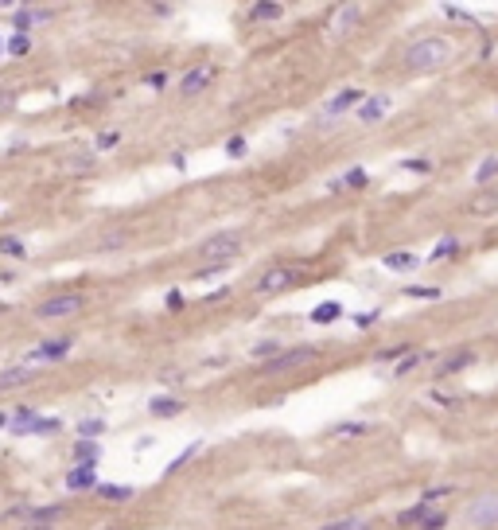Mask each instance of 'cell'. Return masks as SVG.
I'll return each instance as SVG.
<instances>
[{
    "instance_id": "cell-45",
    "label": "cell",
    "mask_w": 498,
    "mask_h": 530,
    "mask_svg": "<svg viewBox=\"0 0 498 530\" xmlns=\"http://www.w3.org/2000/svg\"><path fill=\"white\" fill-rule=\"evenodd\" d=\"M117 132H102V137H97V152H105V148H113V145H117Z\"/></svg>"
},
{
    "instance_id": "cell-18",
    "label": "cell",
    "mask_w": 498,
    "mask_h": 530,
    "mask_svg": "<svg viewBox=\"0 0 498 530\" xmlns=\"http://www.w3.org/2000/svg\"><path fill=\"white\" fill-rule=\"evenodd\" d=\"M467 211H471V214H479V219H491V214H498V192L475 195V199L467 203Z\"/></svg>"
},
{
    "instance_id": "cell-22",
    "label": "cell",
    "mask_w": 498,
    "mask_h": 530,
    "mask_svg": "<svg viewBox=\"0 0 498 530\" xmlns=\"http://www.w3.org/2000/svg\"><path fill=\"white\" fill-rule=\"evenodd\" d=\"M0 254H4V258H16V261H23V258H28V246H23L16 234H4V238H0Z\"/></svg>"
},
{
    "instance_id": "cell-26",
    "label": "cell",
    "mask_w": 498,
    "mask_h": 530,
    "mask_svg": "<svg viewBox=\"0 0 498 530\" xmlns=\"http://www.w3.org/2000/svg\"><path fill=\"white\" fill-rule=\"evenodd\" d=\"M97 492H102V499H110V503H124L132 495V487H124V484H97Z\"/></svg>"
},
{
    "instance_id": "cell-35",
    "label": "cell",
    "mask_w": 498,
    "mask_h": 530,
    "mask_svg": "<svg viewBox=\"0 0 498 530\" xmlns=\"http://www.w3.org/2000/svg\"><path fill=\"white\" fill-rule=\"evenodd\" d=\"M444 526H447V515H444V511H428V515L420 519L417 530H444Z\"/></svg>"
},
{
    "instance_id": "cell-39",
    "label": "cell",
    "mask_w": 498,
    "mask_h": 530,
    "mask_svg": "<svg viewBox=\"0 0 498 530\" xmlns=\"http://www.w3.org/2000/svg\"><path fill=\"white\" fill-rule=\"evenodd\" d=\"M124 238H129L124 230H113V234H105L102 242H97V250H121V242H124Z\"/></svg>"
},
{
    "instance_id": "cell-10",
    "label": "cell",
    "mask_w": 498,
    "mask_h": 530,
    "mask_svg": "<svg viewBox=\"0 0 498 530\" xmlns=\"http://www.w3.org/2000/svg\"><path fill=\"white\" fill-rule=\"evenodd\" d=\"M51 16H55V8H16V12H12V28H16V36H28L31 28L47 24Z\"/></svg>"
},
{
    "instance_id": "cell-12",
    "label": "cell",
    "mask_w": 498,
    "mask_h": 530,
    "mask_svg": "<svg viewBox=\"0 0 498 530\" xmlns=\"http://www.w3.org/2000/svg\"><path fill=\"white\" fill-rule=\"evenodd\" d=\"M475 359H479L475 351H455V355H447V359H440L436 375H440V378H447V375H460V370L475 367Z\"/></svg>"
},
{
    "instance_id": "cell-50",
    "label": "cell",
    "mask_w": 498,
    "mask_h": 530,
    "mask_svg": "<svg viewBox=\"0 0 498 530\" xmlns=\"http://www.w3.org/2000/svg\"><path fill=\"white\" fill-rule=\"evenodd\" d=\"M374 320H378V312H366V316H354V324H359V328H370Z\"/></svg>"
},
{
    "instance_id": "cell-48",
    "label": "cell",
    "mask_w": 498,
    "mask_h": 530,
    "mask_svg": "<svg viewBox=\"0 0 498 530\" xmlns=\"http://www.w3.org/2000/svg\"><path fill=\"white\" fill-rule=\"evenodd\" d=\"M444 16H452V20H471L463 8H455V4H444Z\"/></svg>"
},
{
    "instance_id": "cell-33",
    "label": "cell",
    "mask_w": 498,
    "mask_h": 530,
    "mask_svg": "<svg viewBox=\"0 0 498 530\" xmlns=\"http://www.w3.org/2000/svg\"><path fill=\"white\" fill-rule=\"evenodd\" d=\"M455 250H460V242H455V238H440V242H436V250L428 254V261H444L447 254H455Z\"/></svg>"
},
{
    "instance_id": "cell-46",
    "label": "cell",
    "mask_w": 498,
    "mask_h": 530,
    "mask_svg": "<svg viewBox=\"0 0 498 530\" xmlns=\"http://www.w3.org/2000/svg\"><path fill=\"white\" fill-rule=\"evenodd\" d=\"M148 86H152V90H164V86H168V74H164V71L148 74Z\"/></svg>"
},
{
    "instance_id": "cell-41",
    "label": "cell",
    "mask_w": 498,
    "mask_h": 530,
    "mask_svg": "<svg viewBox=\"0 0 498 530\" xmlns=\"http://www.w3.org/2000/svg\"><path fill=\"white\" fill-rule=\"evenodd\" d=\"M366 523H359V519H335V523H327L323 530H362Z\"/></svg>"
},
{
    "instance_id": "cell-40",
    "label": "cell",
    "mask_w": 498,
    "mask_h": 530,
    "mask_svg": "<svg viewBox=\"0 0 498 530\" xmlns=\"http://www.w3.org/2000/svg\"><path fill=\"white\" fill-rule=\"evenodd\" d=\"M405 355H409V347H386V351H378V363H401Z\"/></svg>"
},
{
    "instance_id": "cell-44",
    "label": "cell",
    "mask_w": 498,
    "mask_h": 530,
    "mask_svg": "<svg viewBox=\"0 0 498 530\" xmlns=\"http://www.w3.org/2000/svg\"><path fill=\"white\" fill-rule=\"evenodd\" d=\"M401 168L405 172H420V176H425V172H433V164H428V160H401Z\"/></svg>"
},
{
    "instance_id": "cell-5",
    "label": "cell",
    "mask_w": 498,
    "mask_h": 530,
    "mask_svg": "<svg viewBox=\"0 0 498 530\" xmlns=\"http://www.w3.org/2000/svg\"><path fill=\"white\" fill-rule=\"evenodd\" d=\"M315 359H319L315 347H292V351L272 355V359L265 363V375H288V370H300V367H308V363H315Z\"/></svg>"
},
{
    "instance_id": "cell-1",
    "label": "cell",
    "mask_w": 498,
    "mask_h": 530,
    "mask_svg": "<svg viewBox=\"0 0 498 530\" xmlns=\"http://www.w3.org/2000/svg\"><path fill=\"white\" fill-rule=\"evenodd\" d=\"M447 63H452V43L440 39V36H425L405 51V66H409L413 74H433Z\"/></svg>"
},
{
    "instance_id": "cell-37",
    "label": "cell",
    "mask_w": 498,
    "mask_h": 530,
    "mask_svg": "<svg viewBox=\"0 0 498 530\" xmlns=\"http://www.w3.org/2000/svg\"><path fill=\"white\" fill-rule=\"evenodd\" d=\"M253 16H257V20H280L285 8H280V4H253Z\"/></svg>"
},
{
    "instance_id": "cell-14",
    "label": "cell",
    "mask_w": 498,
    "mask_h": 530,
    "mask_svg": "<svg viewBox=\"0 0 498 530\" xmlns=\"http://www.w3.org/2000/svg\"><path fill=\"white\" fill-rule=\"evenodd\" d=\"M39 370L36 367H12V370H0V390H16V386H28L36 383Z\"/></svg>"
},
{
    "instance_id": "cell-19",
    "label": "cell",
    "mask_w": 498,
    "mask_h": 530,
    "mask_svg": "<svg viewBox=\"0 0 498 530\" xmlns=\"http://www.w3.org/2000/svg\"><path fill=\"white\" fill-rule=\"evenodd\" d=\"M420 258L417 254H409V250H397V254H386V269H393V273H409V269H417Z\"/></svg>"
},
{
    "instance_id": "cell-16",
    "label": "cell",
    "mask_w": 498,
    "mask_h": 530,
    "mask_svg": "<svg viewBox=\"0 0 498 530\" xmlns=\"http://www.w3.org/2000/svg\"><path fill=\"white\" fill-rule=\"evenodd\" d=\"M66 487H70V492H94V487H97V472L78 464V468L66 472Z\"/></svg>"
},
{
    "instance_id": "cell-34",
    "label": "cell",
    "mask_w": 498,
    "mask_h": 530,
    "mask_svg": "<svg viewBox=\"0 0 498 530\" xmlns=\"http://www.w3.org/2000/svg\"><path fill=\"white\" fill-rule=\"evenodd\" d=\"M31 51V39L28 36H16V31H12V36H8V55H16V59H20V55H28Z\"/></svg>"
},
{
    "instance_id": "cell-42",
    "label": "cell",
    "mask_w": 498,
    "mask_h": 530,
    "mask_svg": "<svg viewBox=\"0 0 498 530\" xmlns=\"http://www.w3.org/2000/svg\"><path fill=\"white\" fill-rule=\"evenodd\" d=\"M444 495H455V492H452V487H433V492L420 495V503H428V507H433V503H440Z\"/></svg>"
},
{
    "instance_id": "cell-31",
    "label": "cell",
    "mask_w": 498,
    "mask_h": 530,
    "mask_svg": "<svg viewBox=\"0 0 498 530\" xmlns=\"http://www.w3.org/2000/svg\"><path fill=\"white\" fill-rule=\"evenodd\" d=\"M331 433L335 437H359V433H366V421H339V425H331Z\"/></svg>"
},
{
    "instance_id": "cell-11",
    "label": "cell",
    "mask_w": 498,
    "mask_h": 530,
    "mask_svg": "<svg viewBox=\"0 0 498 530\" xmlns=\"http://www.w3.org/2000/svg\"><path fill=\"white\" fill-rule=\"evenodd\" d=\"M362 98H366V94H362V90H354V86L339 90V94H335V98H331V102H327V110H323V121H327V125H331V121H335V118H343V113L351 110V105H354V110H359V102H362Z\"/></svg>"
},
{
    "instance_id": "cell-51",
    "label": "cell",
    "mask_w": 498,
    "mask_h": 530,
    "mask_svg": "<svg viewBox=\"0 0 498 530\" xmlns=\"http://www.w3.org/2000/svg\"><path fill=\"white\" fill-rule=\"evenodd\" d=\"M179 304H184V296H179V293H168V308L179 312Z\"/></svg>"
},
{
    "instance_id": "cell-23",
    "label": "cell",
    "mask_w": 498,
    "mask_h": 530,
    "mask_svg": "<svg viewBox=\"0 0 498 530\" xmlns=\"http://www.w3.org/2000/svg\"><path fill=\"white\" fill-rule=\"evenodd\" d=\"M28 519H31V507H28V503H12V507H4V515H0V523H16V526H23V523H28Z\"/></svg>"
},
{
    "instance_id": "cell-25",
    "label": "cell",
    "mask_w": 498,
    "mask_h": 530,
    "mask_svg": "<svg viewBox=\"0 0 498 530\" xmlns=\"http://www.w3.org/2000/svg\"><path fill=\"white\" fill-rule=\"evenodd\" d=\"M428 511H433V507H428V503H413L409 511H401V515H397V523H401V526H413V530H417V526H420V519H425Z\"/></svg>"
},
{
    "instance_id": "cell-2",
    "label": "cell",
    "mask_w": 498,
    "mask_h": 530,
    "mask_svg": "<svg viewBox=\"0 0 498 530\" xmlns=\"http://www.w3.org/2000/svg\"><path fill=\"white\" fill-rule=\"evenodd\" d=\"M198 254H203V265H230L238 254H242V234H238V230L211 234V238H203Z\"/></svg>"
},
{
    "instance_id": "cell-30",
    "label": "cell",
    "mask_w": 498,
    "mask_h": 530,
    "mask_svg": "<svg viewBox=\"0 0 498 530\" xmlns=\"http://www.w3.org/2000/svg\"><path fill=\"white\" fill-rule=\"evenodd\" d=\"M59 429H63L59 417H43V413H39V421H36V429H31V437H51V433H59Z\"/></svg>"
},
{
    "instance_id": "cell-38",
    "label": "cell",
    "mask_w": 498,
    "mask_h": 530,
    "mask_svg": "<svg viewBox=\"0 0 498 530\" xmlns=\"http://www.w3.org/2000/svg\"><path fill=\"white\" fill-rule=\"evenodd\" d=\"M272 355H280V347L272 343V339H265V343H253V359H265V363H269Z\"/></svg>"
},
{
    "instance_id": "cell-47",
    "label": "cell",
    "mask_w": 498,
    "mask_h": 530,
    "mask_svg": "<svg viewBox=\"0 0 498 530\" xmlns=\"http://www.w3.org/2000/svg\"><path fill=\"white\" fill-rule=\"evenodd\" d=\"M16 102V90L12 86H0V110H4V105H12Z\"/></svg>"
},
{
    "instance_id": "cell-32",
    "label": "cell",
    "mask_w": 498,
    "mask_h": 530,
    "mask_svg": "<svg viewBox=\"0 0 498 530\" xmlns=\"http://www.w3.org/2000/svg\"><path fill=\"white\" fill-rule=\"evenodd\" d=\"M195 452H203V441H195V445H187V449H184V452H179V457H176V460H171V464H168V472H164V476H171V472H179V468H184V464L191 460V457H195Z\"/></svg>"
},
{
    "instance_id": "cell-8",
    "label": "cell",
    "mask_w": 498,
    "mask_h": 530,
    "mask_svg": "<svg viewBox=\"0 0 498 530\" xmlns=\"http://www.w3.org/2000/svg\"><path fill=\"white\" fill-rule=\"evenodd\" d=\"M70 347H74V336H59V339H47V343L31 347L28 359L31 363H55V359H66V355H70Z\"/></svg>"
},
{
    "instance_id": "cell-43",
    "label": "cell",
    "mask_w": 498,
    "mask_h": 530,
    "mask_svg": "<svg viewBox=\"0 0 498 530\" xmlns=\"http://www.w3.org/2000/svg\"><path fill=\"white\" fill-rule=\"evenodd\" d=\"M226 156H245V137H230L226 140Z\"/></svg>"
},
{
    "instance_id": "cell-6",
    "label": "cell",
    "mask_w": 498,
    "mask_h": 530,
    "mask_svg": "<svg viewBox=\"0 0 498 530\" xmlns=\"http://www.w3.org/2000/svg\"><path fill=\"white\" fill-rule=\"evenodd\" d=\"M362 16H366V8H362V4H343V8L335 12V20H331V31H327V39H331V43L346 39V36H351V31L362 24Z\"/></svg>"
},
{
    "instance_id": "cell-49",
    "label": "cell",
    "mask_w": 498,
    "mask_h": 530,
    "mask_svg": "<svg viewBox=\"0 0 498 530\" xmlns=\"http://www.w3.org/2000/svg\"><path fill=\"white\" fill-rule=\"evenodd\" d=\"M152 16H160V20H164V16H176V8H171V4H156Z\"/></svg>"
},
{
    "instance_id": "cell-28",
    "label": "cell",
    "mask_w": 498,
    "mask_h": 530,
    "mask_svg": "<svg viewBox=\"0 0 498 530\" xmlns=\"http://www.w3.org/2000/svg\"><path fill=\"white\" fill-rule=\"evenodd\" d=\"M417 367H420V351H409L401 363H393V378H405V375H413Z\"/></svg>"
},
{
    "instance_id": "cell-3",
    "label": "cell",
    "mask_w": 498,
    "mask_h": 530,
    "mask_svg": "<svg viewBox=\"0 0 498 530\" xmlns=\"http://www.w3.org/2000/svg\"><path fill=\"white\" fill-rule=\"evenodd\" d=\"M463 526H471V530L498 526V492H483V495H475V499H467V507H463Z\"/></svg>"
},
{
    "instance_id": "cell-4",
    "label": "cell",
    "mask_w": 498,
    "mask_h": 530,
    "mask_svg": "<svg viewBox=\"0 0 498 530\" xmlns=\"http://www.w3.org/2000/svg\"><path fill=\"white\" fill-rule=\"evenodd\" d=\"M86 308V296L82 293H59V296H47V301L36 304V316L39 320H66L74 312Z\"/></svg>"
},
{
    "instance_id": "cell-24",
    "label": "cell",
    "mask_w": 498,
    "mask_h": 530,
    "mask_svg": "<svg viewBox=\"0 0 498 530\" xmlns=\"http://www.w3.org/2000/svg\"><path fill=\"white\" fill-rule=\"evenodd\" d=\"M102 433H105V421H102V417H86V421H78V441H97Z\"/></svg>"
},
{
    "instance_id": "cell-7",
    "label": "cell",
    "mask_w": 498,
    "mask_h": 530,
    "mask_svg": "<svg viewBox=\"0 0 498 530\" xmlns=\"http://www.w3.org/2000/svg\"><path fill=\"white\" fill-rule=\"evenodd\" d=\"M300 281V269H288V265H277V269H269L261 281L253 285V293L257 296H272V293H280V289H288V285H296Z\"/></svg>"
},
{
    "instance_id": "cell-29",
    "label": "cell",
    "mask_w": 498,
    "mask_h": 530,
    "mask_svg": "<svg viewBox=\"0 0 498 530\" xmlns=\"http://www.w3.org/2000/svg\"><path fill=\"white\" fill-rule=\"evenodd\" d=\"M498 176V156H491V160H483V164H479V168H475V184H491V180Z\"/></svg>"
},
{
    "instance_id": "cell-36",
    "label": "cell",
    "mask_w": 498,
    "mask_h": 530,
    "mask_svg": "<svg viewBox=\"0 0 498 530\" xmlns=\"http://www.w3.org/2000/svg\"><path fill=\"white\" fill-rule=\"evenodd\" d=\"M366 184H370V176H366L362 168H351V172L343 176V187H354V192H362Z\"/></svg>"
},
{
    "instance_id": "cell-20",
    "label": "cell",
    "mask_w": 498,
    "mask_h": 530,
    "mask_svg": "<svg viewBox=\"0 0 498 530\" xmlns=\"http://www.w3.org/2000/svg\"><path fill=\"white\" fill-rule=\"evenodd\" d=\"M339 316H343V304L339 301H327L319 308H312V324H335Z\"/></svg>"
},
{
    "instance_id": "cell-27",
    "label": "cell",
    "mask_w": 498,
    "mask_h": 530,
    "mask_svg": "<svg viewBox=\"0 0 498 530\" xmlns=\"http://www.w3.org/2000/svg\"><path fill=\"white\" fill-rule=\"evenodd\" d=\"M405 296H413V301H440V289L436 285H405Z\"/></svg>"
},
{
    "instance_id": "cell-52",
    "label": "cell",
    "mask_w": 498,
    "mask_h": 530,
    "mask_svg": "<svg viewBox=\"0 0 498 530\" xmlns=\"http://www.w3.org/2000/svg\"><path fill=\"white\" fill-rule=\"evenodd\" d=\"M362 530H366V526H362Z\"/></svg>"
},
{
    "instance_id": "cell-21",
    "label": "cell",
    "mask_w": 498,
    "mask_h": 530,
    "mask_svg": "<svg viewBox=\"0 0 498 530\" xmlns=\"http://www.w3.org/2000/svg\"><path fill=\"white\" fill-rule=\"evenodd\" d=\"M74 460H78L82 468H94L97 464V441H78L74 445Z\"/></svg>"
},
{
    "instance_id": "cell-15",
    "label": "cell",
    "mask_w": 498,
    "mask_h": 530,
    "mask_svg": "<svg viewBox=\"0 0 498 530\" xmlns=\"http://www.w3.org/2000/svg\"><path fill=\"white\" fill-rule=\"evenodd\" d=\"M36 421H39V413L31 410V405H20V410L8 417V429H12L16 437H31V429H36Z\"/></svg>"
},
{
    "instance_id": "cell-17",
    "label": "cell",
    "mask_w": 498,
    "mask_h": 530,
    "mask_svg": "<svg viewBox=\"0 0 498 530\" xmlns=\"http://www.w3.org/2000/svg\"><path fill=\"white\" fill-rule=\"evenodd\" d=\"M148 413H152V417H176V413H184V402H179V398L160 394V398H152V402H148Z\"/></svg>"
},
{
    "instance_id": "cell-13",
    "label": "cell",
    "mask_w": 498,
    "mask_h": 530,
    "mask_svg": "<svg viewBox=\"0 0 498 530\" xmlns=\"http://www.w3.org/2000/svg\"><path fill=\"white\" fill-rule=\"evenodd\" d=\"M206 82H211V66H191L184 78H179V94L191 98V94H198V90H206Z\"/></svg>"
},
{
    "instance_id": "cell-9",
    "label": "cell",
    "mask_w": 498,
    "mask_h": 530,
    "mask_svg": "<svg viewBox=\"0 0 498 530\" xmlns=\"http://www.w3.org/2000/svg\"><path fill=\"white\" fill-rule=\"evenodd\" d=\"M389 110H393V98L389 94H366L359 102V121L362 125H374V121H381Z\"/></svg>"
}]
</instances>
